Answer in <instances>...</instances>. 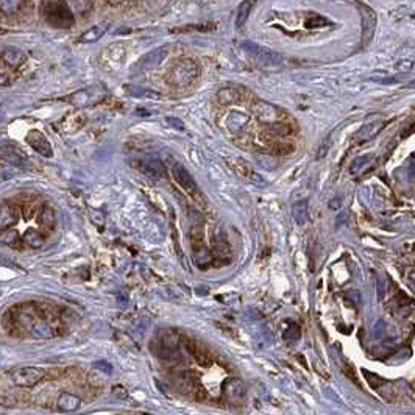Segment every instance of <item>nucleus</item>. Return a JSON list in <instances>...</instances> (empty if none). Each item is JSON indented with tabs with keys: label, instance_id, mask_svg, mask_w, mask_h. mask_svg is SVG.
Here are the masks:
<instances>
[{
	"label": "nucleus",
	"instance_id": "1",
	"mask_svg": "<svg viewBox=\"0 0 415 415\" xmlns=\"http://www.w3.org/2000/svg\"><path fill=\"white\" fill-rule=\"evenodd\" d=\"M200 74V67L194 60L178 61L169 72V81L175 87H188L191 86Z\"/></svg>",
	"mask_w": 415,
	"mask_h": 415
},
{
	"label": "nucleus",
	"instance_id": "2",
	"mask_svg": "<svg viewBox=\"0 0 415 415\" xmlns=\"http://www.w3.org/2000/svg\"><path fill=\"white\" fill-rule=\"evenodd\" d=\"M44 13L47 21L53 27H61V28H69L74 24V16L69 7L61 2H49L44 4Z\"/></svg>",
	"mask_w": 415,
	"mask_h": 415
},
{
	"label": "nucleus",
	"instance_id": "3",
	"mask_svg": "<svg viewBox=\"0 0 415 415\" xmlns=\"http://www.w3.org/2000/svg\"><path fill=\"white\" fill-rule=\"evenodd\" d=\"M242 50L253 58L255 61H258L259 64H265V66H280L283 58L280 53L270 50L267 47H262L256 42H251V41H244L241 44Z\"/></svg>",
	"mask_w": 415,
	"mask_h": 415
},
{
	"label": "nucleus",
	"instance_id": "4",
	"mask_svg": "<svg viewBox=\"0 0 415 415\" xmlns=\"http://www.w3.org/2000/svg\"><path fill=\"white\" fill-rule=\"evenodd\" d=\"M45 376V370L41 367H19L11 373V380L16 386L19 387H33L38 383H41Z\"/></svg>",
	"mask_w": 415,
	"mask_h": 415
},
{
	"label": "nucleus",
	"instance_id": "5",
	"mask_svg": "<svg viewBox=\"0 0 415 415\" xmlns=\"http://www.w3.org/2000/svg\"><path fill=\"white\" fill-rule=\"evenodd\" d=\"M223 398L229 404H241L247 395L245 384L239 380V378H229L223 383Z\"/></svg>",
	"mask_w": 415,
	"mask_h": 415
},
{
	"label": "nucleus",
	"instance_id": "6",
	"mask_svg": "<svg viewBox=\"0 0 415 415\" xmlns=\"http://www.w3.org/2000/svg\"><path fill=\"white\" fill-rule=\"evenodd\" d=\"M360 10V17H362V44L360 47H365L372 38L376 28V14L367 4H357Z\"/></svg>",
	"mask_w": 415,
	"mask_h": 415
},
{
	"label": "nucleus",
	"instance_id": "7",
	"mask_svg": "<svg viewBox=\"0 0 415 415\" xmlns=\"http://www.w3.org/2000/svg\"><path fill=\"white\" fill-rule=\"evenodd\" d=\"M137 169L150 179H161L166 175V167L158 158H144L139 161Z\"/></svg>",
	"mask_w": 415,
	"mask_h": 415
},
{
	"label": "nucleus",
	"instance_id": "8",
	"mask_svg": "<svg viewBox=\"0 0 415 415\" xmlns=\"http://www.w3.org/2000/svg\"><path fill=\"white\" fill-rule=\"evenodd\" d=\"M172 175L175 178V181L181 186L188 194H195L197 192V183H195V179L192 178V175L189 173V170L181 166L179 162H176V164L172 166Z\"/></svg>",
	"mask_w": 415,
	"mask_h": 415
},
{
	"label": "nucleus",
	"instance_id": "9",
	"mask_svg": "<svg viewBox=\"0 0 415 415\" xmlns=\"http://www.w3.org/2000/svg\"><path fill=\"white\" fill-rule=\"evenodd\" d=\"M27 142L30 144V147L38 152L39 155H42L44 158H50L53 155V150H52V146L50 142L47 141V137L38 131V130H31L28 134H27Z\"/></svg>",
	"mask_w": 415,
	"mask_h": 415
},
{
	"label": "nucleus",
	"instance_id": "10",
	"mask_svg": "<svg viewBox=\"0 0 415 415\" xmlns=\"http://www.w3.org/2000/svg\"><path fill=\"white\" fill-rule=\"evenodd\" d=\"M167 55H169V47L167 45L158 47L156 50H152V52L147 53V55H144L139 60V66L142 69H155V67L161 66V63L167 58Z\"/></svg>",
	"mask_w": 415,
	"mask_h": 415
},
{
	"label": "nucleus",
	"instance_id": "11",
	"mask_svg": "<svg viewBox=\"0 0 415 415\" xmlns=\"http://www.w3.org/2000/svg\"><path fill=\"white\" fill-rule=\"evenodd\" d=\"M19 220V212L11 205H0V231L8 229L11 225H16Z\"/></svg>",
	"mask_w": 415,
	"mask_h": 415
},
{
	"label": "nucleus",
	"instance_id": "12",
	"mask_svg": "<svg viewBox=\"0 0 415 415\" xmlns=\"http://www.w3.org/2000/svg\"><path fill=\"white\" fill-rule=\"evenodd\" d=\"M2 155L11 166H16V167H25L27 166L28 158L14 146H4L2 147Z\"/></svg>",
	"mask_w": 415,
	"mask_h": 415
},
{
	"label": "nucleus",
	"instance_id": "13",
	"mask_svg": "<svg viewBox=\"0 0 415 415\" xmlns=\"http://www.w3.org/2000/svg\"><path fill=\"white\" fill-rule=\"evenodd\" d=\"M255 111L259 120L265 122V123H273L278 119V111L276 108H273L272 105H268L265 102H259L255 106Z\"/></svg>",
	"mask_w": 415,
	"mask_h": 415
},
{
	"label": "nucleus",
	"instance_id": "14",
	"mask_svg": "<svg viewBox=\"0 0 415 415\" xmlns=\"http://www.w3.org/2000/svg\"><path fill=\"white\" fill-rule=\"evenodd\" d=\"M81 406V400L72 393H61L58 398V409L63 412H74Z\"/></svg>",
	"mask_w": 415,
	"mask_h": 415
},
{
	"label": "nucleus",
	"instance_id": "15",
	"mask_svg": "<svg viewBox=\"0 0 415 415\" xmlns=\"http://www.w3.org/2000/svg\"><path fill=\"white\" fill-rule=\"evenodd\" d=\"M186 347H188V350H189V353L195 357V360L198 364H200L202 367H211L212 365V359H211V356L203 350V348H200L198 345H195L194 342H186Z\"/></svg>",
	"mask_w": 415,
	"mask_h": 415
},
{
	"label": "nucleus",
	"instance_id": "16",
	"mask_svg": "<svg viewBox=\"0 0 415 415\" xmlns=\"http://www.w3.org/2000/svg\"><path fill=\"white\" fill-rule=\"evenodd\" d=\"M292 217L297 222V225L303 226L308 222V202L298 200L292 205Z\"/></svg>",
	"mask_w": 415,
	"mask_h": 415
},
{
	"label": "nucleus",
	"instance_id": "17",
	"mask_svg": "<svg viewBox=\"0 0 415 415\" xmlns=\"http://www.w3.org/2000/svg\"><path fill=\"white\" fill-rule=\"evenodd\" d=\"M31 336L34 339L47 340V339H52L55 336V331H53L50 325H47L45 321H36L31 327Z\"/></svg>",
	"mask_w": 415,
	"mask_h": 415
},
{
	"label": "nucleus",
	"instance_id": "18",
	"mask_svg": "<svg viewBox=\"0 0 415 415\" xmlns=\"http://www.w3.org/2000/svg\"><path fill=\"white\" fill-rule=\"evenodd\" d=\"M4 61L11 67H19L25 61V53L19 49H7L4 52Z\"/></svg>",
	"mask_w": 415,
	"mask_h": 415
},
{
	"label": "nucleus",
	"instance_id": "19",
	"mask_svg": "<svg viewBox=\"0 0 415 415\" xmlns=\"http://www.w3.org/2000/svg\"><path fill=\"white\" fill-rule=\"evenodd\" d=\"M108 30V25L106 24H99V25H94L93 28H89L87 31H84L81 34V42L87 44V42H96L99 41L102 36L106 33Z\"/></svg>",
	"mask_w": 415,
	"mask_h": 415
},
{
	"label": "nucleus",
	"instance_id": "20",
	"mask_svg": "<svg viewBox=\"0 0 415 415\" xmlns=\"http://www.w3.org/2000/svg\"><path fill=\"white\" fill-rule=\"evenodd\" d=\"M217 99H219V103H222V105L238 103V102H241V91H238V89H234V87H223L219 91Z\"/></svg>",
	"mask_w": 415,
	"mask_h": 415
},
{
	"label": "nucleus",
	"instance_id": "21",
	"mask_svg": "<svg viewBox=\"0 0 415 415\" xmlns=\"http://www.w3.org/2000/svg\"><path fill=\"white\" fill-rule=\"evenodd\" d=\"M24 241L27 242V245H30L31 248H41L44 245V236L34 228H28L24 233Z\"/></svg>",
	"mask_w": 415,
	"mask_h": 415
},
{
	"label": "nucleus",
	"instance_id": "22",
	"mask_svg": "<svg viewBox=\"0 0 415 415\" xmlns=\"http://www.w3.org/2000/svg\"><path fill=\"white\" fill-rule=\"evenodd\" d=\"M251 7H253V4H251V2H242V4L239 5L238 17H236V27H238V28H241V27L245 25L247 17H248V14H250V11H251Z\"/></svg>",
	"mask_w": 415,
	"mask_h": 415
},
{
	"label": "nucleus",
	"instance_id": "23",
	"mask_svg": "<svg viewBox=\"0 0 415 415\" xmlns=\"http://www.w3.org/2000/svg\"><path fill=\"white\" fill-rule=\"evenodd\" d=\"M130 96L134 97H142V99H161V94L158 91H152V89H142V87H130L128 89Z\"/></svg>",
	"mask_w": 415,
	"mask_h": 415
},
{
	"label": "nucleus",
	"instance_id": "24",
	"mask_svg": "<svg viewBox=\"0 0 415 415\" xmlns=\"http://www.w3.org/2000/svg\"><path fill=\"white\" fill-rule=\"evenodd\" d=\"M22 7V2L19 0H0V11L4 14H13V13H17Z\"/></svg>",
	"mask_w": 415,
	"mask_h": 415
},
{
	"label": "nucleus",
	"instance_id": "25",
	"mask_svg": "<svg viewBox=\"0 0 415 415\" xmlns=\"http://www.w3.org/2000/svg\"><path fill=\"white\" fill-rule=\"evenodd\" d=\"M300 336H301V331L298 328V325H295V323H292L291 327H287L283 333V339L286 342H297L300 339Z\"/></svg>",
	"mask_w": 415,
	"mask_h": 415
},
{
	"label": "nucleus",
	"instance_id": "26",
	"mask_svg": "<svg viewBox=\"0 0 415 415\" xmlns=\"http://www.w3.org/2000/svg\"><path fill=\"white\" fill-rule=\"evenodd\" d=\"M17 242V233L16 229H5V231H0V244L4 245H14Z\"/></svg>",
	"mask_w": 415,
	"mask_h": 415
},
{
	"label": "nucleus",
	"instance_id": "27",
	"mask_svg": "<svg viewBox=\"0 0 415 415\" xmlns=\"http://www.w3.org/2000/svg\"><path fill=\"white\" fill-rule=\"evenodd\" d=\"M304 25L308 28H315V27H327V25H331L325 17L321 16H317V14H311L308 19H306Z\"/></svg>",
	"mask_w": 415,
	"mask_h": 415
},
{
	"label": "nucleus",
	"instance_id": "28",
	"mask_svg": "<svg viewBox=\"0 0 415 415\" xmlns=\"http://www.w3.org/2000/svg\"><path fill=\"white\" fill-rule=\"evenodd\" d=\"M362 373L365 376L367 383L370 384V387H373V389H380L383 384H386V380H383L381 376H378V375H375L372 372H367V370H362Z\"/></svg>",
	"mask_w": 415,
	"mask_h": 415
},
{
	"label": "nucleus",
	"instance_id": "29",
	"mask_svg": "<svg viewBox=\"0 0 415 415\" xmlns=\"http://www.w3.org/2000/svg\"><path fill=\"white\" fill-rule=\"evenodd\" d=\"M191 395L194 396V398H195L197 401H205V400L208 398V392H206V389H205L200 383H198V381L191 387Z\"/></svg>",
	"mask_w": 415,
	"mask_h": 415
},
{
	"label": "nucleus",
	"instance_id": "30",
	"mask_svg": "<svg viewBox=\"0 0 415 415\" xmlns=\"http://www.w3.org/2000/svg\"><path fill=\"white\" fill-rule=\"evenodd\" d=\"M57 222L55 219V212H53L50 208H44V211L41 212V223L45 226H53Z\"/></svg>",
	"mask_w": 415,
	"mask_h": 415
},
{
	"label": "nucleus",
	"instance_id": "31",
	"mask_svg": "<svg viewBox=\"0 0 415 415\" xmlns=\"http://www.w3.org/2000/svg\"><path fill=\"white\" fill-rule=\"evenodd\" d=\"M166 123L170 125V127H173L175 130H185V123L183 120H179L176 117H166Z\"/></svg>",
	"mask_w": 415,
	"mask_h": 415
},
{
	"label": "nucleus",
	"instance_id": "32",
	"mask_svg": "<svg viewBox=\"0 0 415 415\" xmlns=\"http://www.w3.org/2000/svg\"><path fill=\"white\" fill-rule=\"evenodd\" d=\"M214 27H206V25H191V27H186V28H175L173 31H191V30H198V31H203V30H212Z\"/></svg>",
	"mask_w": 415,
	"mask_h": 415
},
{
	"label": "nucleus",
	"instance_id": "33",
	"mask_svg": "<svg viewBox=\"0 0 415 415\" xmlns=\"http://www.w3.org/2000/svg\"><path fill=\"white\" fill-rule=\"evenodd\" d=\"M328 149H330V139H327L325 141L321 146H320V149H318V153H317V159H321L325 155H327V152H328Z\"/></svg>",
	"mask_w": 415,
	"mask_h": 415
},
{
	"label": "nucleus",
	"instance_id": "34",
	"mask_svg": "<svg viewBox=\"0 0 415 415\" xmlns=\"http://www.w3.org/2000/svg\"><path fill=\"white\" fill-rule=\"evenodd\" d=\"M367 158H370V156H362V158H357V159L354 161V164L351 166V169H350V172H351V173H354V172H357V169H359L360 166H362V164H364V162H362V161H365Z\"/></svg>",
	"mask_w": 415,
	"mask_h": 415
},
{
	"label": "nucleus",
	"instance_id": "35",
	"mask_svg": "<svg viewBox=\"0 0 415 415\" xmlns=\"http://www.w3.org/2000/svg\"><path fill=\"white\" fill-rule=\"evenodd\" d=\"M330 208L334 209V211H337V209L342 208V200H340L339 197H336V198H333V200H330Z\"/></svg>",
	"mask_w": 415,
	"mask_h": 415
},
{
	"label": "nucleus",
	"instance_id": "36",
	"mask_svg": "<svg viewBox=\"0 0 415 415\" xmlns=\"http://www.w3.org/2000/svg\"><path fill=\"white\" fill-rule=\"evenodd\" d=\"M373 81H378V83H398L400 80L398 78H395V77H389V78H372Z\"/></svg>",
	"mask_w": 415,
	"mask_h": 415
},
{
	"label": "nucleus",
	"instance_id": "37",
	"mask_svg": "<svg viewBox=\"0 0 415 415\" xmlns=\"http://www.w3.org/2000/svg\"><path fill=\"white\" fill-rule=\"evenodd\" d=\"M401 64H396V67L398 69H404V70H409V69H412V61L410 60H404V61H400Z\"/></svg>",
	"mask_w": 415,
	"mask_h": 415
},
{
	"label": "nucleus",
	"instance_id": "38",
	"mask_svg": "<svg viewBox=\"0 0 415 415\" xmlns=\"http://www.w3.org/2000/svg\"><path fill=\"white\" fill-rule=\"evenodd\" d=\"M91 217H93V220H94L97 225H100V223H102V214H100L99 211H93Z\"/></svg>",
	"mask_w": 415,
	"mask_h": 415
},
{
	"label": "nucleus",
	"instance_id": "39",
	"mask_svg": "<svg viewBox=\"0 0 415 415\" xmlns=\"http://www.w3.org/2000/svg\"><path fill=\"white\" fill-rule=\"evenodd\" d=\"M8 83H10L8 77H7L5 74H2V72H0V86H7Z\"/></svg>",
	"mask_w": 415,
	"mask_h": 415
},
{
	"label": "nucleus",
	"instance_id": "40",
	"mask_svg": "<svg viewBox=\"0 0 415 415\" xmlns=\"http://www.w3.org/2000/svg\"><path fill=\"white\" fill-rule=\"evenodd\" d=\"M96 367H97V368H102V370H106L108 373L111 372V367L108 365V364H103V362H97V364H96Z\"/></svg>",
	"mask_w": 415,
	"mask_h": 415
}]
</instances>
